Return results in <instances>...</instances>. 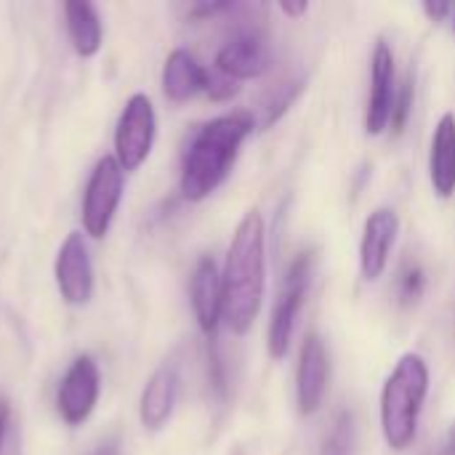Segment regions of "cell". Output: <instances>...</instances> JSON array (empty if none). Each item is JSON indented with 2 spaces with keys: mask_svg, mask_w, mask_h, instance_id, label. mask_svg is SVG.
Masks as SVG:
<instances>
[{
  "mask_svg": "<svg viewBox=\"0 0 455 455\" xmlns=\"http://www.w3.org/2000/svg\"><path fill=\"white\" fill-rule=\"evenodd\" d=\"M224 320L232 333L245 336L264 301L267 288V227L259 211H248L229 243L224 264Z\"/></svg>",
  "mask_w": 455,
  "mask_h": 455,
  "instance_id": "6da1fadb",
  "label": "cell"
},
{
  "mask_svg": "<svg viewBox=\"0 0 455 455\" xmlns=\"http://www.w3.org/2000/svg\"><path fill=\"white\" fill-rule=\"evenodd\" d=\"M256 128L253 117L248 112H229L221 117L208 120L192 139L184 165H181V197L189 203L205 200L211 192H216L224 179L229 176L243 141Z\"/></svg>",
  "mask_w": 455,
  "mask_h": 455,
  "instance_id": "7a4b0ae2",
  "label": "cell"
},
{
  "mask_svg": "<svg viewBox=\"0 0 455 455\" xmlns=\"http://www.w3.org/2000/svg\"><path fill=\"white\" fill-rule=\"evenodd\" d=\"M427 395H429L427 360L416 352L403 355L381 389V432L392 451L403 453L413 445Z\"/></svg>",
  "mask_w": 455,
  "mask_h": 455,
  "instance_id": "3957f363",
  "label": "cell"
},
{
  "mask_svg": "<svg viewBox=\"0 0 455 455\" xmlns=\"http://www.w3.org/2000/svg\"><path fill=\"white\" fill-rule=\"evenodd\" d=\"M312 269H315V253H299L293 259V264L288 267V275L283 280V291L280 299L272 309V320H269V333H267V349L272 360H283L291 349V339L296 331V320L301 315V307L307 301L309 293V280H312Z\"/></svg>",
  "mask_w": 455,
  "mask_h": 455,
  "instance_id": "277c9868",
  "label": "cell"
},
{
  "mask_svg": "<svg viewBox=\"0 0 455 455\" xmlns=\"http://www.w3.org/2000/svg\"><path fill=\"white\" fill-rule=\"evenodd\" d=\"M123 181L125 171L120 168L117 157L107 155L93 165L83 195V229L93 240H101L109 232L117 205L123 200Z\"/></svg>",
  "mask_w": 455,
  "mask_h": 455,
  "instance_id": "5b68a950",
  "label": "cell"
},
{
  "mask_svg": "<svg viewBox=\"0 0 455 455\" xmlns=\"http://www.w3.org/2000/svg\"><path fill=\"white\" fill-rule=\"evenodd\" d=\"M155 133H157V117L149 96L133 93L125 101L115 128V152L123 171H136L144 165V160L152 152Z\"/></svg>",
  "mask_w": 455,
  "mask_h": 455,
  "instance_id": "8992f818",
  "label": "cell"
},
{
  "mask_svg": "<svg viewBox=\"0 0 455 455\" xmlns=\"http://www.w3.org/2000/svg\"><path fill=\"white\" fill-rule=\"evenodd\" d=\"M101 392V376L99 365L91 355L75 357V363L67 368L59 395H56V411L67 427H80L91 419Z\"/></svg>",
  "mask_w": 455,
  "mask_h": 455,
  "instance_id": "52a82bcc",
  "label": "cell"
},
{
  "mask_svg": "<svg viewBox=\"0 0 455 455\" xmlns=\"http://www.w3.org/2000/svg\"><path fill=\"white\" fill-rule=\"evenodd\" d=\"M397 72L395 53L387 40H379L371 56V96L365 109V133L381 136L392 123V109L397 99Z\"/></svg>",
  "mask_w": 455,
  "mask_h": 455,
  "instance_id": "ba28073f",
  "label": "cell"
},
{
  "mask_svg": "<svg viewBox=\"0 0 455 455\" xmlns=\"http://www.w3.org/2000/svg\"><path fill=\"white\" fill-rule=\"evenodd\" d=\"M331 379V357L317 333H307L299 355V371H296V403L301 416H315L325 400Z\"/></svg>",
  "mask_w": 455,
  "mask_h": 455,
  "instance_id": "9c48e42d",
  "label": "cell"
},
{
  "mask_svg": "<svg viewBox=\"0 0 455 455\" xmlns=\"http://www.w3.org/2000/svg\"><path fill=\"white\" fill-rule=\"evenodd\" d=\"M272 64V48L267 37L256 29H243L227 40L216 53V69L229 80H253L261 77Z\"/></svg>",
  "mask_w": 455,
  "mask_h": 455,
  "instance_id": "30bf717a",
  "label": "cell"
},
{
  "mask_svg": "<svg viewBox=\"0 0 455 455\" xmlns=\"http://www.w3.org/2000/svg\"><path fill=\"white\" fill-rule=\"evenodd\" d=\"M56 285L67 304L83 307L93 296V267L80 232L67 235L56 253Z\"/></svg>",
  "mask_w": 455,
  "mask_h": 455,
  "instance_id": "8fae6325",
  "label": "cell"
},
{
  "mask_svg": "<svg viewBox=\"0 0 455 455\" xmlns=\"http://www.w3.org/2000/svg\"><path fill=\"white\" fill-rule=\"evenodd\" d=\"M397 235H400V216L395 208H376L365 219L363 240H360V272L368 283H376L387 272Z\"/></svg>",
  "mask_w": 455,
  "mask_h": 455,
  "instance_id": "7c38bea8",
  "label": "cell"
},
{
  "mask_svg": "<svg viewBox=\"0 0 455 455\" xmlns=\"http://www.w3.org/2000/svg\"><path fill=\"white\" fill-rule=\"evenodd\" d=\"M189 299H192V312L200 325V331L213 339L221 317H224V280L211 256H203L192 272L189 283Z\"/></svg>",
  "mask_w": 455,
  "mask_h": 455,
  "instance_id": "4fadbf2b",
  "label": "cell"
},
{
  "mask_svg": "<svg viewBox=\"0 0 455 455\" xmlns=\"http://www.w3.org/2000/svg\"><path fill=\"white\" fill-rule=\"evenodd\" d=\"M176 400H179V368L173 363H163L149 376V381L141 392L139 419H141L144 429L160 432L171 421Z\"/></svg>",
  "mask_w": 455,
  "mask_h": 455,
  "instance_id": "5bb4252c",
  "label": "cell"
},
{
  "mask_svg": "<svg viewBox=\"0 0 455 455\" xmlns=\"http://www.w3.org/2000/svg\"><path fill=\"white\" fill-rule=\"evenodd\" d=\"M429 184L437 197L451 200L455 195V115L445 112L432 133L429 147Z\"/></svg>",
  "mask_w": 455,
  "mask_h": 455,
  "instance_id": "9a60e30c",
  "label": "cell"
},
{
  "mask_svg": "<svg viewBox=\"0 0 455 455\" xmlns=\"http://www.w3.org/2000/svg\"><path fill=\"white\" fill-rule=\"evenodd\" d=\"M208 69L187 48H176L168 53L163 67V91L171 101H189L192 96L208 88Z\"/></svg>",
  "mask_w": 455,
  "mask_h": 455,
  "instance_id": "2e32d148",
  "label": "cell"
},
{
  "mask_svg": "<svg viewBox=\"0 0 455 455\" xmlns=\"http://www.w3.org/2000/svg\"><path fill=\"white\" fill-rule=\"evenodd\" d=\"M64 21H67V32L72 40V48L88 59L96 56L101 48V19L96 13V8L85 0H69L64 3Z\"/></svg>",
  "mask_w": 455,
  "mask_h": 455,
  "instance_id": "e0dca14e",
  "label": "cell"
},
{
  "mask_svg": "<svg viewBox=\"0 0 455 455\" xmlns=\"http://www.w3.org/2000/svg\"><path fill=\"white\" fill-rule=\"evenodd\" d=\"M357 451V424H355V413L344 411L339 413V419L333 421L328 437L323 440L320 455H355Z\"/></svg>",
  "mask_w": 455,
  "mask_h": 455,
  "instance_id": "ac0fdd59",
  "label": "cell"
},
{
  "mask_svg": "<svg viewBox=\"0 0 455 455\" xmlns=\"http://www.w3.org/2000/svg\"><path fill=\"white\" fill-rule=\"evenodd\" d=\"M413 99H416V80L413 75H408L403 80V85L397 88V99H395V109H392V133L400 136L408 125V117L413 112Z\"/></svg>",
  "mask_w": 455,
  "mask_h": 455,
  "instance_id": "d6986e66",
  "label": "cell"
},
{
  "mask_svg": "<svg viewBox=\"0 0 455 455\" xmlns=\"http://www.w3.org/2000/svg\"><path fill=\"white\" fill-rule=\"evenodd\" d=\"M301 91H304V80H288L285 85H280L277 88V96L269 101V107H267V120H264V125H275L288 109H291V104L301 96Z\"/></svg>",
  "mask_w": 455,
  "mask_h": 455,
  "instance_id": "ffe728a7",
  "label": "cell"
},
{
  "mask_svg": "<svg viewBox=\"0 0 455 455\" xmlns=\"http://www.w3.org/2000/svg\"><path fill=\"white\" fill-rule=\"evenodd\" d=\"M424 288H427V277H424V269L416 264L408 267L397 280V296L403 304H416L424 296Z\"/></svg>",
  "mask_w": 455,
  "mask_h": 455,
  "instance_id": "44dd1931",
  "label": "cell"
},
{
  "mask_svg": "<svg viewBox=\"0 0 455 455\" xmlns=\"http://www.w3.org/2000/svg\"><path fill=\"white\" fill-rule=\"evenodd\" d=\"M211 384H213V392L224 400L227 397V371H224V360L213 344H211Z\"/></svg>",
  "mask_w": 455,
  "mask_h": 455,
  "instance_id": "7402d4cb",
  "label": "cell"
},
{
  "mask_svg": "<svg viewBox=\"0 0 455 455\" xmlns=\"http://www.w3.org/2000/svg\"><path fill=\"white\" fill-rule=\"evenodd\" d=\"M205 93H208L213 101H227V99H232V96L237 93V85H235V80H229V77H224V75H221V77H213V75H211Z\"/></svg>",
  "mask_w": 455,
  "mask_h": 455,
  "instance_id": "603a6c76",
  "label": "cell"
},
{
  "mask_svg": "<svg viewBox=\"0 0 455 455\" xmlns=\"http://www.w3.org/2000/svg\"><path fill=\"white\" fill-rule=\"evenodd\" d=\"M232 8H235V3H197V5L192 8V16H195V19H211V16L227 13V11H232Z\"/></svg>",
  "mask_w": 455,
  "mask_h": 455,
  "instance_id": "cb8c5ba5",
  "label": "cell"
},
{
  "mask_svg": "<svg viewBox=\"0 0 455 455\" xmlns=\"http://www.w3.org/2000/svg\"><path fill=\"white\" fill-rule=\"evenodd\" d=\"M421 8H424V13H427L432 21H443V19L453 11V3H448V0H424Z\"/></svg>",
  "mask_w": 455,
  "mask_h": 455,
  "instance_id": "d4e9b609",
  "label": "cell"
},
{
  "mask_svg": "<svg viewBox=\"0 0 455 455\" xmlns=\"http://www.w3.org/2000/svg\"><path fill=\"white\" fill-rule=\"evenodd\" d=\"M8 424H11V405H8L5 397H0V455H3V448H5Z\"/></svg>",
  "mask_w": 455,
  "mask_h": 455,
  "instance_id": "484cf974",
  "label": "cell"
},
{
  "mask_svg": "<svg viewBox=\"0 0 455 455\" xmlns=\"http://www.w3.org/2000/svg\"><path fill=\"white\" fill-rule=\"evenodd\" d=\"M280 11L285 13V16H291V19H299V16H304L307 11H309V3L307 0H285V3H280Z\"/></svg>",
  "mask_w": 455,
  "mask_h": 455,
  "instance_id": "4316f807",
  "label": "cell"
},
{
  "mask_svg": "<svg viewBox=\"0 0 455 455\" xmlns=\"http://www.w3.org/2000/svg\"><path fill=\"white\" fill-rule=\"evenodd\" d=\"M93 455H120V443H117V437H109V440H104Z\"/></svg>",
  "mask_w": 455,
  "mask_h": 455,
  "instance_id": "83f0119b",
  "label": "cell"
},
{
  "mask_svg": "<svg viewBox=\"0 0 455 455\" xmlns=\"http://www.w3.org/2000/svg\"><path fill=\"white\" fill-rule=\"evenodd\" d=\"M440 455H455V427L451 429V435H448V443H445V451Z\"/></svg>",
  "mask_w": 455,
  "mask_h": 455,
  "instance_id": "f1b7e54d",
  "label": "cell"
}]
</instances>
